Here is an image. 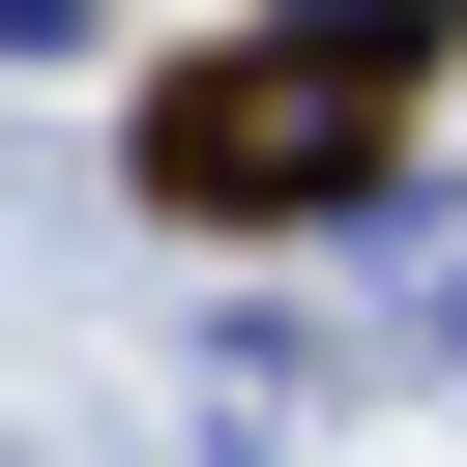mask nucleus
<instances>
[{"mask_svg":"<svg viewBox=\"0 0 467 467\" xmlns=\"http://www.w3.org/2000/svg\"><path fill=\"white\" fill-rule=\"evenodd\" d=\"M409 117H438V58H321V88H292V58H234V88H175V117H146V175H175V204H234V175H350V146H409Z\"/></svg>","mask_w":467,"mask_h":467,"instance_id":"f257e3e1","label":"nucleus"}]
</instances>
